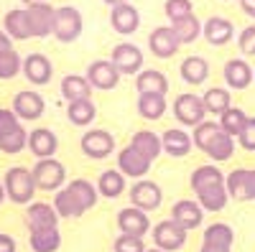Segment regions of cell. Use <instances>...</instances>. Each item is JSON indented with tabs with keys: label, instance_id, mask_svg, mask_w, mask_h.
I'll list each match as a JSON object with an SVG mask.
<instances>
[{
	"label": "cell",
	"instance_id": "681fc988",
	"mask_svg": "<svg viewBox=\"0 0 255 252\" xmlns=\"http://www.w3.org/2000/svg\"><path fill=\"white\" fill-rule=\"evenodd\" d=\"M248 201H255V168H248Z\"/></svg>",
	"mask_w": 255,
	"mask_h": 252
},
{
	"label": "cell",
	"instance_id": "9f6ffc18",
	"mask_svg": "<svg viewBox=\"0 0 255 252\" xmlns=\"http://www.w3.org/2000/svg\"><path fill=\"white\" fill-rule=\"evenodd\" d=\"M145 252H163V250H158V247H153V250H145Z\"/></svg>",
	"mask_w": 255,
	"mask_h": 252
},
{
	"label": "cell",
	"instance_id": "c3c4849f",
	"mask_svg": "<svg viewBox=\"0 0 255 252\" xmlns=\"http://www.w3.org/2000/svg\"><path fill=\"white\" fill-rule=\"evenodd\" d=\"M15 250H18L15 240L10 235H5V232H0V252H15Z\"/></svg>",
	"mask_w": 255,
	"mask_h": 252
},
{
	"label": "cell",
	"instance_id": "60d3db41",
	"mask_svg": "<svg viewBox=\"0 0 255 252\" xmlns=\"http://www.w3.org/2000/svg\"><path fill=\"white\" fill-rule=\"evenodd\" d=\"M26 148H28V133H26V128H18L15 133L0 138V153H5V156H15V153L26 151Z\"/></svg>",
	"mask_w": 255,
	"mask_h": 252
},
{
	"label": "cell",
	"instance_id": "f35d334b",
	"mask_svg": "<svg viewBox=\"0 0 255 252\" xmlns=\"http://www.w3.org/2000/svg\"><path fill=\"white\" fill-rule=\"evenodd\" d=\"M227 196L232 201H248V168H235L227 176Z\"/></svg>",
	"mask_w": 255,
	"mask_h": 252
},
{
	"label": "cell",
	"instance_id": "5bb4252c",
	"mask_svg": "<svg viewBox=\"0 0 255 252\" xmlns=\"http://www.w3.org/2000/svg\"><path fill=\"white\" fill-rule=\"evenodd\" d=\"M26 227H28V235L31 232H41V229H54L59 227V214L54 204L46 201H33L26 209Z\"/></svg>",
	"mask_w": 255,
	"mask_h": 252
},
{
	"label": "cell",
	"instance_id": "e575fe53",
	"mask_svg": "<svg viewBox=\"0 0 255 252\" xmlns=\"http://www.w3.org/2000/svg\"><path fill=\"white\" fill-rule=\"evenodd\" d=\"M28 245H31L33 252H56L61 247V232H59V227L41 229V232H31Z\"/></svg>",
	"mask_w": 255,
	"mask_h": 252
},
{
	"label": "cell",
	"instance_id": "44dd1931",
	"mask_svg": "<svg viewBox=\"0 0 255 252\" xmlns=\"http://www.w3.org/2000/svg\"><path fill=\"white\" fill-rule=\"evenodd\" d=\"M110 26L115 28V33L120 36H130L140 28V13L135 5L130 3H123V5H115L110 10Z\"/></svg>",
	"mask_w": 255,
	"mask_h": 252
},
{
	"label": "cell",
	"instance_id": "d4e9b609",
	"mask_svg": "<svg viewBox=\"0 0 255 252\" xmlns=\"http://www.w3.org/2000/svg\"><path fill=\"white\" fill-rule=\"evenodd\" d=\"M161 143H163V153L174 156V158H184L194 148V140H191V135L184 128H168L161 135Z\"/></svg>",
	"mask_w": 255,
	"mask_h": 252
},
{
	"label": "cell",
	"instance_id": "ffe728a7",
	"mask_svg": "<svg viewBox=\"0 0 255 252\" xmlns=\"http://www.w3.org/2000/svg\"><path fill=\"white\" fill-rule=\"evenodd\" d=\"M23 77L31 84H36V87L49 84L51 77H54V67H51L49 56H44V54H28L23 59Z\"/></svg>",
	"mask_w": 255,
	"mask_h": 252
},
{
	"label": "cell",
	"instance_id": "11a10c76",
	"mask_svg": "<svg viewBox=\"0 0 255 252\" xmlns=\"http://www.w3.org/2000/svg\"><path fill=\"white\" fill-rule=\"evenodd\" d=\"M3 201H5V186L0 183V204H3Z\"/></svg>",
	"mask_w": 255,
	"mask_h": 252
},
{
	"label": "cell",
	"instance_id": "816d5d0a",
	"mask_svg": "<svg viewBox=\"0 0 255 252\" xmlns=\"http://www.w3.org/2000/svg\"><path fill=\"white\" fill-rule=\"evenodd\" d=\"M240 8H243L245 15L255 18V0H240Z\"/></svg>",
	"mask_w": 255,
	"mask_h": 252
},
{
	"label": "cell",
	"instance_id": "cb8c5ba5",
	"mask_svg": "<svg viewBox=\"0 0 255 252\" xmlns=\"http://www.w3.org/2000/svg\"><path fill=\"white\" fill-rule=\"evenodd\" d=\"M222 77L230 89H245L250 87V82H255V72L250 69L245 59H230L222 69Z\"/></svg>",
	"mask_w": 255,
	"mask_h": 252
},
{
	"label": "cell",
	"instance_id": "5b68a950",
	"mask_svg": "<svg viewBox=\"0 0 255 252\" xmlns=\"http://www.w3.org/2000/svg\"><path fill=\"white\" fill-rule=\"evenodd\" d=\"M174 117L181 128H199L207 117V107H204V99L199 94H179L174 99Z\"/></svg>",
	"mask_w": 255,
	"mask_h": 252
},
{
	"label": "cell",
	"instance_id": "7402d4cb",
	"mask_svg": "<svg viewBox=\"0 0 255 252\" xmlns=\"http://www.w3.org/2000/svg\"><path fill=\"white\" fill-rule=\"evenodd\" d=\"M28 151L38 158V161H44V158H54L56 151H59V138L54 130L49 128H36L28 133Z\"/></svg>",
	"mask_w": 255,
	"mask_h": 252
},
{
	"label": "cell",
	"instance_id": "484cf974",
	"mask_svg": "<svg viewBox=\"0 0 255 252\" xmlns=\"http://www.w3.org/2000/svg\"><path fill=\"white\" fill-rule=\"evenodd\" d=\"M135 89H138V94H166L168 92V79L158 69H143L135 77Z\"/></svg>",
	"mask_w": 255,
	"mask_h": 252
},
{
	"label": "cell",
	"instance_id": "7c38bea8",
	"mask_svg": "<svg viewBox=\"0 0 255 252\" xmlns=\"http://www.w3.org/2000/svg\"><path fill=\"white\" fill-rule=\"evenodd\" d=\"M110 61L118 67L120 74H140L143 72V51L130 44V41H123V44H118L110 54Z\"/></svg>",
	"mask_w": 255,
	"mask_h": 252
},
{
	"label": "cell",
	"instance_id": "1f68e13d",
	"mask_svg": "<svg viewBox=\"0 0 255 252\" xmlns=\"http://www.w3.org/2000/svg\"><path fill=\"white\" fill-rule=\"evenodd\" d=\"M67 117L72 125H77V128H87V125L95 122L97 117V107L92 99H79V102H69L67 104Z\"/></svg>",
	"mask_w": 255,
	"mask_h": 252
},
{
	"label": "cell",
	"instance_id": "ee69618b",
	"mask_svg": "<svg viewBox=\"0 0 255 252\" xmlns=\"http://www.w3.org/2000/svg\"><path fill=\"white\" fill-rule=\"evenodd\" d=\"M113 252H145L143 237H130V235H118L113 242Z\"/></svg>",
	"mask_w": 255,
	"mask_h": 252
},
{
	"label": "cell",
	"instance_id": "ab89813d",
	"mask_svg": "<svg viewBox=\"0 0 255 252\" xmlns=\"http://www.w3.org/2000/svg\"><path fill=\"white\" fill-rule=\"evenodd\" d=\"M222 133L220 122H212V120H204L199 128H194V133H191V140H194V148H199L202 153L207 151V145L215 140L217 135Z\"/></svg>",
	"mask_w": 255,
	"mask_h": 252
},
{
	"label": "cell",
	"instance_id": "83f0119b",
	"mask_svg": "<svg viewBox=\"0 0 255 252\" xmlns=\"http://www.w3.org/2000/svg\"><path fill=\"white\" fill-rule=\"evenodd\" d=\"M128 178L118 171V168H108V171H102L100 178H97V194L105 196V199H118L125 194V183Z\"/></svg>",
	"mask_w": 255,
	"mask_h": 252
},
{
	"label": "cell",
	"instance_id": "8fae6325",
	"mask_svg": "<svg viewBox=\"0 0 255 252\" xmlns=\"http://www.w3.org/2000/svg\"><path fill=\"white\" fill-rule=\"evenodd\" d=\"M120 72L118 67L113 64L110 59H97L92 61V64L87 67V82L92 84V89H102V92H110L118 87V82H120Z\"/></svg>",
	"mask_w": 255,
	"mask_h": 252
},
{
	"label": "cell",
	"instance_id": "f1b7e54d",
	"mask_svg": "<svg viewBox=\"0 0 255 252\" xmlns=\"http://www.w3.org/2000/svg\"><path fill=\"white\" fill-rule=\"evenodd\" d=\"M61 97L67 102H79L92 97V84L82 74H67L61 79Z\"/></svg>",
	"mask_w": 255,
	"mask_h": 252
},
{
	"label": "cell",
	"instance_id": "9a60e30c",
	"mask_svg": "<svg viewBox=\"0 0 255 252\" xmlns=\"http://www.w3.org/2000/svg\"><path fill=\"white\" fill-rule=\"evenodd\" d=\"M148 49H151V54L158 56V59H171L181 49V41H179V36L174 33L171 26H158V28L151 31V36H148Z\"/></svg>",
	"mask_w": 255,
	"mask_h": 252
},
{
	"label": "cell",
	"instance_id": "3957f363",
	"mask_svg": "<svg viewBox=\"0 0 255 252\" xmlns=\"http://www.w3.org/2000/svg\"><path fill=\"white\" fill-rule=\"evenodd\" d=\"M3 186H5V196L13 204H33V194L38 191L36 181H33V173L23 166L8 168L5 178H3Z\"/></svg>",
	"mask_w": 255,
	"mask_h": 252
},
{
	"label": "cell",
	"instance_id": "b9f144b4",
	"mask_svg": "<svg viewBox=\"0 0 255 252\" xmlns=\"http://www.w3.org/2000/svg\"><path fill=\"white\" fill-rule=\"evenodd\" d=\"M18 72H23V59L18 56L15 49L0 54V79H13Z\"/></svg>",
	"mask_w": 255,
	"mask_h": 252
},
{
	"label": "cell",
	"instance_id": "6da1fadb",
	"mask_svg": "<svg viewBox=\"0 0 255 252\" xmlns=\"http://www.w3.org/2000/svg\"><path fill=\"white\" fill-rule=\"evenodd\" d=\"M227 176L220 171V168L215 163H204L199 168H194L189 176V186L191 191H194L199 206L204 209V212H222V209L227 206L230 196H227Z\"/></svg>",
	"mask_w": 255,
	"mask_h": 252
},
{
	"label": "cell",
	"instance_id": "f907efd6",
	"mask_svg": "<svg viewBox=\"0 0 255 252\" xmlns=\"http://www.w3.org/2000/svg\"><path fill=\"white\" fill-rule=\"evenodd\" d=\"M13 49V38L5 33V31H0V54L3 51H10Z\"/></svg>",
	"mask_w": 255,
	"mask_h": 252
},
{
	"label": "cell",
	"instance_id": "8d00e7d4",
	"mask_svg": "<svg viewBox=\"0 0 255 252\" xmlns=\"http://www.w3.org/2000/svg\"><path fill=\"white\" fill-rule=\"evenodd\" d=\"M235 145H238V140L222 130L215 140L207 145V151H204V153H207L212 161H217V163H220V161H230L232 153H235Z\"/></svg>",
	"mask_w": 255,
	"mask_h": 252
},
{
	"label": "cell",
	"instance_id": "74e56055",
	"mask_svg": "<svg viewBox=\"0 0 255 252\" xmlns=\"http://www.w3.org/2000/svg\"><path fill=\"white\" fill-rule=\"evenodd\" d=\"M248 115H245V110H240V107H230L227 112H222L220 115V128L227 133V135H232L238 140V135L245 130V125H248Z\"/></svg>",
	"mask_w": 255,
	"mask_h": 252
},
{
	"label": "cell",
	"instance_id": "f546056e",
	"mask_svg": "<svg viewBox=\"0 0 255 252\" xmlns=\"http://www.w3.org/2000/svg\"><path fill=\"white\" fill-rule=\"evenodd\" d=\"M130 145L140 153L145 156L148 161H156L161 153H163V143H161V135H156L153 130H138L130 140Z\"/></svg>",
	"mask_w": 255,
	"mask_h": 252
},
{
	"label": "cell",
	"instance_id": "bcb514c9",
	"mask_svg": "<svg viewBox=\"0 0 255 252\" xmlns=\"http://www.w3.org/2000/svg\"><path fill=\"white\" fill-rule=\"evenodd\" d=\"M238 46L245 56H255V23L253 26H245L238 36Z\"/></svg>",
	"mask_w": 255,
	"mask_h": 252
},
{
	"label": "cell",
	"instance_id": "30bf717a",
	"mask_svg": "<svg viewBox=\"0 0 255 252\" xmlns=\"http://www.w3.org/2000/svg\"><path fill=\"white\" fill-rule=\"evenodd\" d=\"M232 242H235V229L225 222H215L204 229L199 252H232Z\"/></svg>",
	"mask_w": 255,
	"mask_h": 252
},
{
	"label": "cell",
	"instance_id": "d590c367",
	"mask_svg": "<svg viewBox=\"0 0 255 252\" xmlns=\"http://www.w3.org/2000/svg\"><path fill=\"white\" fill-rule=\"evenodd\" d=\"M202 20L191 13V15H186V18H181V20H176V23H171V28H174V33L179 36V41H181V46L184 44H194V41L202 36Z\"/></svg>",
	"mask_w": 255,
	"mask_h": 252
},
{
	"label": "cell",
	"instance_id": "2e32d148",
	"mask_svg": "<svg viewBox=\"0 0 255 252\" xmlns=\"http://www.w3.org/2000/svg\"><path fill=\"white\" fill-rule=\"evenodd\" d=\"M26 13H28V23H31V33H33V38L54 36L56 8H51L49 3H38V5L26 8Z\"/></svg>",
	"mask_w": 255,
	"mask_h": 252
},
{
	"label": "cell",
	"instance_id": "603a6c76",
	"mask_svg": "<svg viewBox=\"0 0 255 252\" xmlns=\"http://www.w3.org/2000/svg\"><path fill=\"white\" fill-rule=\"evenodd\" d=\"M202 36L212 46H225V44H230V38L235 36V26H232V20H227L222 15H212V18L204 20Z\"/></svg>",
	"mask_w": 255,
	"mask_h": 252
},
{
	"label": "cell",
	"instance_id": "8992f818",
	"mask_svg": "<svg viewBox=\"0 0 255 252\" xmlns=\"http://www.w3.org/2000/svg\"><path fill=\"white\" fill-rule=\"evenodd\" d=\"M82 13L74 5H61L56 8V20H54V36L61 44H72L82 36Z\"/></svg>",
	"mask_w": 255,
	"mask_h": 252
},
{
	"label": "cell",
	"instance_id": "ac0fdd59",
	"mask_svg": "<svg viewBox=\"0 0 255 252\" xmlns=\"http://www.w3.org/2000/svg\"><path fill=\"white\" fill-rule=\"evenodd\" d=\"M10 110L20 120H38L41 115H44V110H46V102H44V97H41L38 92L23 89V92H18L13 97V107Z\"/></svg>",
	"mask_w": 255,
	"mask_h": 252
},
{
	"label": "cell",
	"instance_id": "e0dca14e",
	"mask_svg": "<svg viewBox=\"0 0 255 252\" xmlns=\"http://www.w3.org/2000/svg\"><path fill=\"white\" fill-rule=\"evenodd\" d=\"M118 229L120 235H130V237H145L148 229H151V222H148V214L140 212L135 206H125L118 212Z\"/></svg>",
	"mask_w": 255,
	"mask_h": 252
},
{
	"label": "cell",
	"instance_id": "7bdbcfd3",
	"mask_svg": "<svg viewBox=\"0 0 255 252\" xmlns=\"http://www.w3.org/2000/svg\"><path fill=\"white\" fill-rule=\"evenodd\" d=\"M163 10H166L168 20H171V23H176V20H181V18H186V15L194 13V3H191V0H166Z\"/></svg>",
	"mask_w": 255,
	"mask_h": 252
},
{
	"label": "cell",
	"instance_id": "4316f807",
	"mask_svg": "<svg viewBox=\"0 0 255 252\" xmlns=\"http://www.w3.org/2000/svg\"><path fill=\"white\" fill-rule=\"evenodd\" d=\"M3 26H5V33H8L13 41H28V38H33L31 23H28V13L20 10V8H13V10L5 13Z\"/></svg>",
	"mask_w": 255,
	"mask_h": 252
},
{
	"label": "cell",
	"instance_id": "d6986e66",
	"mask_svg": "<svg viewBox=\"0 0 255 252\" xmlns=\"http://www.w3.org/2000/svg\"><path fill=\"white\" fill-rule=\"evenodd\" d=\"M171 219L176 222V224H181L186 232H191V229H197V227H202V222H204V209L199 206V201L194 199H179L174 206H171Z\"/></svg>",
	"mask_w": 255,
	"mask_h": 252
},
{
	"label": "cell",
	"instance_id": "277c9868",
	"mask_svg": "<svg viewBox=\"0 0 255 252\" xmlns=\"http://www.w3.org/2000/svg\"><path fill=\"white\" fill-rule=\"evenodd\" d=\"M31 173H33L36 188H41V191H54L56 194L59 188H64V181H67V168H64V163L56 161V158L36 161Z\"/></svg>",
	"mask_w": 255,
	"mask_h": 252
},
{
	"label": "cell",
	"instance_id": "4fadbf2b",
	"mask_svg": "<svg viewBox=\"0 0 255 252\" xmlns=\"http://www.w3.org/2000/svg\"><path fill=\"white\" fill-rule=\"evenodd\" d=\"M153 161H148L145 156H140L133 145H128V148H123L118 153V171L125 176V178H145L148 171H151Z\"/></svg>",
	"mask_w": 255,
	"mask_h": 252
},
{
	"label": "cell",
	"instance_id": "836d02e7",
	"mask_svg": "<svg viewBox=\"0 0 255 252\" xmlns=\"http://www.w3.org/2000/svg\"><path fill=\"white\" fill-rule=\"evenodd\" d=\"M202 99H204V107L209 115H222L232 107V94L225 87H209Z\"/></svg>",
	"mask_w": 255,
	"mask_h": 252
},
{
	"label": "cell",
	"instance_id": "52a82bcc",
	"mask_svg": "<svg viewBox=\"0 0 255 252\" xmlns=\"http://www.w3.org/2000/svg\"><path fill=\"white\" fill-rule=\"evenodd\" d=\"M163 201V191L156 181H148V178H140L130 186V206L140 209V212L151 214L161 206Z\"/></svg>",
	"mask_w": 255,
	"mask_h": 252
},
{
	"label": "cell",
	"instance_id": "7a4b0ae2",
	"mask_svg": "<svg viewBox=\"0 0 255 252\" xmlns=\"http://www.w3.org/2000/svg\"><path fill=\"white\" fill-rule=\"evenodd\" d=\"M97 186L87 178H74L64 188L54 194V209L59 219H77L82 214H87L90 209L97 204Z\"/></svg>",
	"mask_w": 255,
	"mask_h": 252
},
{
	"label": "cell",
	"instance_id": "d6a6232c",
	"mask_svg": "<svg viewBox=\"0 0 255 252\" xmlns=\"http://www.w3.org/2000/svg\"><path fill=\"white\" fill-rule=\"evenodd\" d=\"M166 107V94H138V115L143 120H161Z\"/></svg>",
	"mask_w": 255,
	"mask_h": 252
},
{
	"label": "cell",
	"instance_id": "4dcf8cb0",
	"mask_svg": "<svg viewBox=\"0 0 255 252\" xmlns=\"http://www.w3.org/2000/svg\"><path fill=\"white\" fill-rule=\"evenodd\" d=\"M179 74L186 84H202L207 77H209V61L204 56H186L179 67Z\"/></svg>",
	"mask_w": 255,
	"mask_h": 252
},
{
	"label": "cell",
	"instance_id": "f6af8a7d",
	"mask_svg": "<svg viewBox=\"0 0 255 252\" xmlns=\"http://www.w3.org/2000/svg\"><path fill=\"white\" fill-rule=\"evenodd\" d=\"M18 128H23V125H20V117L8 107H0V138L15 133Z\"/></svg>",
	"mask_w": 255,
	"mask_h": 252
},
{
	"label": "cell",
	"instance_id": "f5cc1de1",
	"mask_svg": "<svg viewBox=\"0 0 255 252\" xmlns=\"http://www.w3.org/2000/svg\"><path fill=\"white\" fill-rule=\"evenodd\" d=\"M105 3H108L110 8H115V5H123V3H128V0H105Z\"/></svg>",
	"mask_w": 255,
	"mask_h": 252
},
{
	"label": "cell",
	"instance_id": "db71d44e",
	"mask_svg": "<svg viewBox=\"0 0 255 252\" xmlns=\"http://www.w3.org/2000/svg\"><path fill=\"white\" fill-rule=\"evenodd\" d=\"M26 3V8H31V5H38V3H46V0H23Z\"/></svg>",
	"mask_w": 255,
	"mask_h": 252
},
{
	"label": "cell",
	"instance_id": "9c48e42d",
	"mask_svg": "<svg viewBox=\"0 0 255 252\" xmlns=\"http://www.w3.org/2000/svg\"><path fill=\"white\" fill-rule=\"evenodd\" d=\"M79 148H82V153L87 156V158L102 161V158H108V156L115 153V138H113V133H108V130L92 128V130H87V133L82 135Z\"/></svg>",
	"mask_w": 255,
	"mask_h": 252
},
{
	"label": "cell",
	"instance_id": "7dc6e473",
	"mask_svg": "<svg viewBox=\"0 0 255 252\" xmlns=\"http://www.w3.org/2000/svg\"><path fill=\"white\" fill-rule=\"evenodd\" d=\"M238 143L243 145L245 151H250V153H255V117H250L248 120V125H245V130L238 135Z\"/></svg>",
	"mask_w": 255,
	"mask_h": 252
},
{
	"label": "cell",
	"instance_id": "ba28073f",
	"mask_svg": "<svg viewBox=\"0 0 255 252\" xmlns=\"http://www.w3.org/2000/svg\"><path fill=\"white\" fill-rule=\"evenodd\" d=\"M186 235H189V232H186L181 224H176L174 219L158 222V224L153 227V232H151L153 245H156L158 250H163V252H176V250H181V247L186 245Z\"/></svg>",
	"mask_w": 255,
	"mask_h": 252
}]
</instances>
